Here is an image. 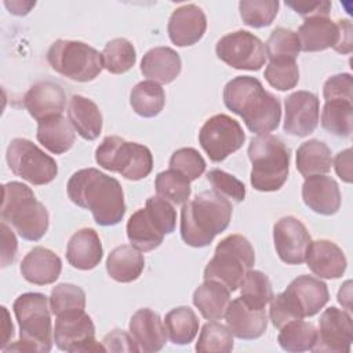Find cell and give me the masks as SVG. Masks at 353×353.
<instances>
[{
    "label": "cell",
    "mask_w": 353,
    "mask_h": 353,
    "mask_svg": "<svg viewBox=\"0 0 353 353\" xmlns=\"http://www.w3.org/2000/svg\"><path fill=\"white\" fill-rule=\"evenodd\" d=\"M223 103L243 119L251 132L262 135L279 127L280 101L268 92L255 77L237 76L232 79L223 88Z\"/></svg>",
    "instance_id": "2"
},
{
    "label": "cell",
    "mask_w": 353,
    "mask_h": 353,
    "mask_svg": "<svg viewBox=\"0 0 353 353\" xmlns=\"http://www.w3.org/2000/svg\"><path fill=\"white\" fill-rule=\"evenodd\" d=\"M170 168L178 171L192 182L203 175L205 171V161L196 149L181 148L172 153Z\"/></svg>",
    "instance_id": "46"
},
{
    "label": "cell",
    "mask_w": 353,
    "mask_h": 353,
    "mask_svg": "<svg viewBox=\"0 0 353 353\" xmlns=\"http://www.w3.org/2000/svg\"><path fill=\"white\" fill-rule=\"evenodd\" d=\"M102 243L94 229L83 228L69 240L66 248L68 262L79 270H91L102 259Z\"/></svg>",
    "instance_id": "26"
},
{
    "label": "cell",
    "mask_w": 353,
    "mask_h": 353,
    "mask_svg": "<svg viewBox=\"0 0 353 353\" xmlns=\"http://www.w3.org/2000/svg\"><path fill=\"white\" fill-rule=\"evenodd\" d=\"M243 22L251 28H265L272 25L279 11L277 0H241L239 3Z\"/></svg>",
    "instance_id": "43"
},
{
    "label": "cell",
    "mask_w": 353,
    "mask_h": 353,
    "mask_svg": "<svg viewBox=\"0 0 353 353\" xmlns=\"http://www.w3.org/2000/svg\"><path fill=\"white\" fill-rule=\"evenodd\" d=\"M321 125L325 131L347 138L353 130V102L328 101L321 112Z\"/></svg>",
    "instance_id": "37"
},
{
    "label": "cell",
    "mask_w": 353,
    "mask_h": 353,
    "mask_svg": "<svg viewBox=\"0 0 353 353\" xmlns=\"http://www.w3.org/2000/svg\"><path fill=\"white\" fill-rule=\"evenodd\" d=\"M207 18L196 4H185L174 10L168 21V36L178 47L196 44L205 33Z\"/></svg>",
    "instance_id": "18"
},
{
    "label": "cell",
    "mask_w": 353,
    "mask_h": 353,
    "mask_svg": "<svg viewBox=\"0 0 353 353\" xmlns=\"http://www.w3.org/2000/svg\"><path fill=\"white\" fill-rule=\"evenodd\" d=\"M85 292L69 283H61L55 285L50 295V309L52 314L59 316L70 310H84Z\"/></svg>",
    "instance_id": "44"
},
{
    "label": "cell",
    "mask_w": 353,
    "mask_h": 353,
    "mask_svg": "<svg viewBox=\"0 0 353 353\" xmlns=\"http://www.w3.org/2000/svg\"><path fill=\"white\" fill-rule=\"evenodd\" d=\"M103 68L113 74H123L128 72L137 61L134 46L124 37H117L106 43L102 51Z\"/></svg>",
    "instance_id": "39"
},
{
    "label": "cell",
    "mask_w": 353,
    "mask_h": 353,
    "mask_svg": "<svg viewBox=\"0 0 353 353\" xmlns=\"http://www.w3.org/2000/svg\"><path fill=\"white\" fill-rule=\"evenodd\" d=\"M331 149L319 139H309L296 150V170L305 176L324 175L331 170Z\"/></svg>",
    "instance_id": "33"
},
{
    "label": "cell",
    "mask_w": 353,
    "mask_h": 353,
    "mask_svg": "<svg viewBox=\"0 0 353 353\" xmlns=\"http://www.w3.org/2000/svg\"><path fill=\"white\" fill-rule=\"evenodd\" d=\"M248 157L252 164L250 181L255 190L276 192L288 178L290 149L272 134H262L251 139Z\"/></svg>",
    "instance_id": "7"
},
{
    "label": "cell",
    "mask_w": 353,
    "mask_h": 353,
    "mask_svg": "<svg viewBox=\"0 0 353 353\" xmlns=\"http://www.w3.org/2000/svg\"><path fill=\"white\" fill-rule=\"evenodd\" d=\"M130 103L137 114L150 119L163 110L165 103V92L159 83L145 80L138 83L131 90Z\"/></svg>",
    "instance_id": "35"
},
{
    "label": "cell",
    "mask_w": 353,
    "mask_h": 353,
    "mask_svg": "<svg viewBox=\"0 0 353 353\" xmlns=\"http://www.w3.org/2000/svg\"><path fill=\"white\" fill-rule=\"evenodd\" d=\"M36 137L48 152L62 154L73 146L76 132L70 121L62 114H58L39 121Z\"/></svg>",
    "instance_id": "30"
},
{
    "label": "cell",
    "mask_w": 353,
    "mask_h": 353,
    "mask_svg": "<svg viewBox=\"0 0 353 353\" xmlns=\"http://www.w3.org/2000/svg\"><path fill=\"white\" fill-rule=\"evenodd\" d=\"M317 341V328L314 324L301 320H292L280 328L277 342L283 350L299 353L312 350Z\"/></svg>",
    "instance_id": "36"
},
{
    "label": "cell",
    "mask_w": 353,
    "mask_h": 353,
    "mask_svg": "<svg viewBox=\"0 0 353 353\" xmlns=\"http://www.w3.org/2000/svg\"><path fill=\"white\" fill-rule=\"evenodd\" d=\"M154 188L160 197L176 205H183L192 193L190 181L171 168L157 174Z\"/></svg>",
    "instance_id": "40"
},
{
    "label": "cell",
    "mask_w": 353,
    "mask_h": 353,
    "mask_svg": "<svg viewBox=\"0 0 353 353\" xmlns=\"http://www.w3.org/2000/svg\"><path fill=\"white\" fill-rule=\"evenodd\" d=\"M105 352H139L131 334L114 330L102 339Z\"/></svg>",
    "instance_id": "50"
},
{
    "label": "cell",
    "mask_w": 353,
    "mask_h": 353,
    "mask_svg": "<svg viewBox=\"0 0 353 353\" xmlns=\"http://www.w3.org/2000/svg\"><path fill=\"white\" fill-rule=\"evenodd\" d=\"M339 25V40L334 48L339 54H350L353 50V29L349 19L336 21Z\"/></svg>",
    "instance_id": "53"
},
{
    "label": "cell",
    "mask_w": 353,
    "mask_h": 353,
    "mask_svg": "<svg viewBox=\"0 0 353 353\" xmlns=\"http://www.w3.org/2000/svg\"><path fill=\"white\" fill-rule=\"evenodd\" d=\"M239 288L243 301L254 309H265L274 296L269 277L261 270L250 269Z\"/></svg>",
    "instance_id": "38"
},
{
    "label": "cell",
    "mask_w": 353,
    "mask_h": 353,
    "mask_svg": "<svg viewBox=\"0 0 353 353\" xmlns=\"http://www.w3.org/2000/svg\"><path fill=\"white\" fill-rule=\"evenodd\" d=\"M61 270V258L46 247L32 248L21 262V274L26 281L36 285L55 283Z\"/></svg>",
    "instance_id": "24"
},
{
    "label": "cell",
    "mask_w": 353,
    "mask_h": 353,
    "mask_svg": "<svg viewBox=\"0 0 353 353\" xmlns=\"http://www.w3.org/2000/svg\"><path fill=\"white\" fill-rule=\"evenodd\" d=\"M254 263L255 252L251 243L241 234H230L218 243L212 259L204 269V280L218 281L233 292Z\"/></svg>",
    "instance_id": "8"
},
{
    "label": "cell",
    "mask_w": 353,
    "mask_h": 353,
    "mask_svg": "<svg viewBox=\"0 0 353 353\" xmlns=\"http://www.w3.org/2000/svg\"><path fill=\"white\" fill-rule=\"evenodd\" d=\"M330 299L327 284L317 277L301 274L270 301L269 316L276 328L292 320L314 316Z\"/></svg>",
    "instance_id": "5"
},
{
    "label": "cell",
    "mask_w": 353,
    "mask_h": 353,
    "mask_svg": "<svg viewBox=\"0 0 353 353\" xmlns=\"http://www.w3.org/2000/svg\"><path fill=\"white\" fill-rule=\"evenodd\" d=\"M179 54L170 47H154L141 61V72L145 77L160 84L174 81L181 73Z\"/></svg>",
    "instance_id": "27"
},
{
    "label": "cell",
    "mask_w": 353,
    "mask_h": 353,
    "mask_svg": "<svg viewBox=\"0 0 353 353\" xmlns=\"http://www.w3.org/2000/svg\"><path fill=\"white\" fill-rule=\"evenodd\" d=\"M128 328L131 336L138 345L139 352H159L167 342V331L164 323L152 309L142 307L137 310L130 320Z\"/></svg>",
    "instance_id": "21"
},
{
    "label": "cell",
    "mask_w": 353,
    "mask_h": 353,
    "mask_svg": "<svg viewBox=\"0 0 353 353\" xmlns=\"http://www.w3.org/2000/svg\"><path fill=\"white\" fill-rule=\"evenodd\" d=\"M148 211L152 216L159 222L163 232L170 234L175 230L176 226V211L174 210L172 204L160 196H153L146 200Z\"/></svg>",
    "instance_id": "48"
},
{
    "label": "cell",
    "mask_w": 353,
    "mask_h": 353,
    "mask_svg": "<svg viewBox=\"0 0 353 353\" xmlns=\"http://www.w3.org/2000/svg\"><path fill=\"white\" fill-rule=\"evenodd\" d=\"M50 66L63 77L87 83L103 69L102 54L91 46L76 40H57L47 51Z\"/></svg>",
    "instance_id": "10"
},
{
    "label": "cell",
    "mask_w": 353,
    "mask_h": 353,
    "mask_svg": "<svg viewBox=\"0 0 353 353\" xmlns=\"http://www.w3.org/2000/svg\"><path fill=\"white\" fill-rule=\"evenodd\" d=\"M54 342L58 349L70 353L105 352L95 339V325L84 310H70L57 316Z\"/></svg>",
    "instance_id": "13"
},
{
    "label": "cell",
    "mask_w": 353,
    "mask_h": 353,
    "mask_svg": "<svg viewBox=\"0 0 353 353\" xmlns=\"http://www.w3.org/2000/svg\"><path fill=\"white\" fill-rule=\"evenodd\" d=\"M23 106L34 120L41 121L62 114L66 106V94L54 81H39L25 94Z\"/></svg>",
    "instance_id": "19"
},
{
    "label": "cell",
    "mask_w": 353,
    "mask_h": 353,
    "mask_svg": "<svg viewBox=\"0 0 353 353\" xmlns=\"http://www.w3.org/2000/svg\"><path fill=\"white\" fill-rule=\"evenodd\" d=\"M226 324L230 332L244 341L256 339L263 335L268 327L265 309H254L248 306L243 298L233 299L225 313Z\"/></svg>",
    "instance_id": "20"
},
{
    "label": "cell",
    "mask_w": 353,
    "mask_h": 353,
    "mask_svg": "<svg viewBox=\"0 0 353 353\" xmlns=\"http://www.w3.org/2000/svg\"><path fill=\"white\" fill-rule=\"evenodd\" d=\"M207 179L212 185V190L233 203H241L245 199V186L236 176L214 168L207 172Z\"/></svg>",
    "instance_id": "47"
},
{
    "label": "cell",
    "mask_w": 353,
    "mask_h": 353,
    "mask_svg": "<svg viewBox=\"0 0 353 353\" xmlns=\"http://www.w3.org/2000/svg\"><path fill=\"white\" fill-rule=\"evenodd\" d=\"M353 342L352 316L335 306L323 312L319 320L317 341L312 352L347 353Z\"/></svg>",
    "instance_id": "15"
},
{
    "label": "cell",
    "mask_w": 353,
    "mask_h": 353,
    "mask_svg": "<svg viewBox=\"0 0 353 353\" xmlns=\"http://www.w3.org/2000/svg\"><path fill=\"white\" fill-rule=\"evenodd\" d=\"M232 203L215 190H204L181 210V236L190 247H207L230 223Z\"/></svg>",
    "instance_id": "3"
},
{
    "label": "cell",
    "mask_w": 353,
    "mask_h": 353,
    "mask_svg": "<svg viewBox=\"0 0 353 353\" xmlns=\"http://www.w3.org/2000/svg\"><path fill=\"white\" fill-rule=\"evenodd\" d=\"M323 97L328 101L353 102V77L350 73H339L331 76L323 87Z\"/></svg>",
    "instance_id": "49"
},
{
    "label": "cell",
    "mask_w": 353,
    "mask_h": 353,
    "mask_svg": "<svg viewBox=\"0 0 353 353\" xmlns=\"http://www.w3.org/2000/svg\"><path fill=\"white\" fill-rule=\"evenodd\" d=\"M0 216L1 222L10 223L22 239L29 241L40 240L48 230L47 208L22 182L12 181L3 185Z\"/></svg>",
    "instance_id": "6"
},
{
    "label": "cell",
    "mask_w": 353,
    "mask_h": 353,
    "mask_svg": "<svg viewBox=\"0 0 353 353\" xmlns=\"http://www.w3.org/2000/svg\"><path fill=\"white\" fill-rule=\"evenodd\" d=\"M145 268V258L139 250L132 245L116 247L106 259L108 274L119 283H131L137 280Z\"/></svg>",
    "instance_id": "31"
},
{
    "label": "cell",
    "mask_w": 353,
    "mask_h": 353,
    "mask_svg": "<svg viewBox=\"0 0 353 353\" xmlns=\"http://www.w3.org/2000/svg\"><path fill=\"white\" fill-rule=\"evenodd\" d=\"M167 336L175 345L190 343L199 331V319L189 306H178L164 317Z\"/></svg>",
    "instance_id": "34"
},
{
    "label": "cell",
    "mask_w": 353,
    "mask_h": 353,
    "mask_svg": "<svg viewBox=\"0 0 353 353\" xmlns=\"http://www.w3.org/2000/svg\"><path fill=\"white\" fill-rule=\"evenodd\" d=\"M284 131L295 137H307L319 125L320 102L310 91H295L284 101Z\"/></svg>",
    "instance_id": "17"
},
{
    "label": "cell",
    "mask_w": 353,
    "mask_h": 353,
    "mask_svg": "<svg viewBox=\"0 0 353 353\" xmlns=\"http://www.w3.org/2000/svg\"><path fill=\"white\" fill-rule=\"evenodd\" d=\"M6 159L10 170L17 176L32 185H47L58 174L55 160L25 138H15L10 142Z\"/></svg>",
    "instance_id": "11"
},
{
    "label": "cell",
    "mask_w": 353,
    "mask_h": 353,
    "mask_svg": "<svg viewBox=\"0 0 353 353\" xmlns=\"http://www.w3.org/2000/svg\"><path fill=\"white\" fill-rule=\"evenodd\" d=\"M97 163L125 179L139 181L146 178L153 168L150 150L137 142H128L120 137H106L95 150Z\"/></svg>",
    "instance_id": "9"
},
{
    "label": "cell",
    "mask_w": 353,
    "mask_h": 353,
    "mask_svg": "<svg viewBox=\"0 0 353 353\" xmlns=\"http://www.w3.org/2000/svg\"><path fill=\"white\" fill-rule=\"evenodd\" d=\"M296 34L301 50L305 52L323 51L330 47L335 48L339 40V25L328 17L306 18Z\"/></svg>",
    "instance_id": "25"
},
{
    "label": "cell",
    "mask_w": 353,
    "mask_h": 353,
    "mask_svg": "<svg viewBox=\"0 0 353 353\" xmlns=\"http://www.w3.org/2000/svg\"><path fill=\"white\" fill-rule=\"evenodd\" d=\"M266 81L279 91L294 88L299 81V68L295 59H273L265 69Z\"/></svg>",
    "instance_id": "45"
},
{
    "label": "cell",
    "mask_w": 353,
    "mask_h": 353,
    "mask_svg": "<svg viewBox=\"0 0 353 353\" xmlns=\"http://www.w3.org/2000/svg\"><path fill=\"white\" fill-rule=\"evenodd\" d=\"M233 349V334L218 321L205 323L200 331L196 350L200 353H229Z\"/></svg>",
    "instance_id": "41"
},
{
    "label": "cell",
    "mask_w": 353,
    "mask_h": 353,
    "mask_svg": "<svg viewBox=\"0 0 353 353\" xmlns=\"http://www.w3.org/2000/svg\"><path fill=\"white\" fill-rule=\"evenodd\" d=\"M230 303V291L221 283L204 280L193 292V305L207 320H219Z\"/></svg>",
    "instance_id": "32"
},
{
    "label": "cell",
    "mask_w": 353,
    "mask_h": 353,
    "mask_svg": "<svg viewBox=\"0 0 353 353\" xmlns=\"http://www.w3.org/2000/svg\"><path fill=\"white\" fill-rule=\"evenodd\" d=\"M48 298L40 292L19 295L12 305L19 325V341L6 346L3 352H40L47 353L52 347L54 330Z\"/></svg>",
    "instance_id": "4"
},
{
    "label": "cell",
    "mask_w": 353,
    "mask_h": 353,
    "mask_svg": "<svg viewBox=\"0 0 353 353\" xmlns=\"http://www.w3.org/2000/svg\"><path fill=\"white\" fill-rule=\"evenodd\" d=\"M18 243L12 230L6 222H1V266L6 268L15 261Z\"/></svg>",
    "instance_id": "52"
},
{
    "label": "cell",
    "mask_w": 353,
    "mask_h": 353,
    "mask_svg": "<svg viewBox=\"0 0 353 353\" xmlns=\"http://www.w3.org/2000/svg\"><path fill=\"white\" fill-rule=\"evenodd\" d=\"M244 141L245 134L241 125L228 114L210 117L199 132V142L214 163L223 161L229 154L239 150Z\"/></svg>",
    "instance_id": "12"
},
{
    "label": "cell",
    "mask_w": 353,
    "mask_h": 353,
    "mask_svg": "<svg viewBox=\"0 0 353 353\" xmlns=\"http://www.w3.org/2000/svg\"><path fill=\"white\" fill-rule=\"evenodd\" d=\"M68 196L79 207L90 210L101 226L117 225L125 214L120 182L97 168H83L68 181Z\"/></svg>",
    "instance_id": "1"
},
{
    "label": "cell",
    "mask_w": 353,
    "mask_h": 353,
    "mask_svg": "<svg viewBox=\"0 0 353 353\" xmlns=\"http://www.w3.org/2000/svg\"><path fill=\"white\" fill-rule=\"evenodd\" d=\"M164 236L165 233L146 207L135 211L127 222V237L131 245L141 252L157 248L163 243Z\"/></svg>",
    "instance_id": "28"
},
{
    "label": "cell",
    "mask_w": 353,
    "mask_h": 353,
    "mask_svg": "<svg viewBox=\"0 0 353 353\" xmlns=\"http://www.w3.org/2000/svg\"><path fill=\"white\" fill-rule=\"evenodd\" d=\"M1 310L4 313V320H3V335H1V343H0V349L3 350L7 343H10V339L14 336V325L10 321V316L8 312L4 306H1Z\"/></svg>",
    "instance_id": "55"
},
{
    "label": "cell",
    "mask_w": 353,
    "mask_h": 353,
    "mask_svg": "<svg viewBox=\"0 0 353 353\" xmlns=\"http://www.w3.org/2000/svg\"><path fill=\"white\" fill-rule=\"evenodd\" d=\"M4 4L14 15H26L30 11V8L34 7V3L32 1H6Z\"/></svg>",
    "instance_id": "56"
},
{
    "label": "cell",
    "mask_w": 353,
    "mask_h": 353,
    "mask_svg": "<svg viewBox=\"0 0 353 353\" xmlns=\"http://www.w3.org/2000/svg\"><path fill=\"white\" fill-rule=\"evenodd\" d=\"M274 248L279 258L287 265L305 262L307 248L312 243L306 226L295 216H283L273 226Z\"/></svg>",
    "instance_id": "16"
},
{
    "label": "cell",
    "mask_w": 353,
    "mask_h": 353,
    "mask_svg": "<svg viewBox=\"0 0 353 353\" xmlns=\"http://www.w3.org/2000/svg\"><path fill=\"white\" fill-rule=\"evenodd\" d=\"M266 57L273 59H295L299 55L301 44L296 32L285 28H276L266 44H265Z\"/></svg>",
    "instance_id": "42"
},
{
    "label": "cell",
    "mask_w": 353,
    "mask_h": 353,
    "mask_svg": "<svg viewBox=\"0 0 353 353\" xmlns=\"http://www.w3.org/2000/svg\"><path fill=\"white\" fill-rule=\"evenodd\" d=\"M305 262L320 279H339L347 265L343 251L334 241L324 239L310 243Z\"/></svg>",
    "instance_id": "22"
},
{
    "label": "cell",
    "mask_w": 353,
    "mask_h": 353,
    "mask_svg": "<svg viewBox=\"0 0 353 353\" xmlns=\"http://www.w3.org/2000/svg\"><path fill=\"white\" fill-rule=\"evenodd\" d=\"M68 117L77 134L87 139L94 141L102 131V114L97 103L83 95H73L69 102Z\"/></svg>",
    "instance_id": "29"
},
{
    "label": "cell",
    "mask_w": 353,
    "mask_h": 353,
    "mask_svg": "<svg viewBox=\"0 0 353 353\" xmlns=\"http://www.w3.org/2000/svg\"><path fill=\"white\" fill-rule=\"evenodd\" d=\"M285 4L305 19L313 17H328L331 11L330 1H285Z\"/></svg>",
    "instance_id": "51"
},
{
    "label": "cell",
    "mask_w": 353,
    "mask_h": 353,
    "mask_svg": "<svg viewBox=\"0 0 353 353\" xmlns=\"http://www.w3.org/2000/svg\"><path fill=\"white\" fill-rule=\"evenodd\" d=\"M303 203L314 212L334 215L341 207V190L336 181L327 175H313L302 185Z\"/></svg>",
    "instance_id": "23"
},
{
    "label": "cell",
    "mask_w": 353,
    "mask_h": 353,
    "mask_svg": "<svg viewBox=\"0 0 353 353\" xmlns=\"http://www.w3.org/2000/svg\"><path fill=\"white\" fill-rule=\"evenodd\" d=\"M334 167L338 174V176L346 182H352V149L347 148L342 152H339L334 159Z\"/></svg>",
    "instance_id": "54"
},
{
    "label": "cell",
    "mask_w": 353,
    "mask_h": 353,
    "mask_svg": "<svg viewBox=\"0 0 353 353\" xmlns=\"http://www.w3.org/2000/svg\"><path fill=\"white\" fill-rule=\"evenodd\" d=\"M215 52L222 62L239 70H259L266 61L265 44L247 30H236L221 37Z\"/></svg>",
    "instance_id": "14"
},
{
    "label": "cell",
    "mask_w": 353,
    "mask_h": 353,
    "mask_svg": "<svg viewBox=\"0 0 353 353\" xmlns=\"http://www.w3.org/2000/svg\"><path fill=\"white\" fill-rule=\"evenodd\" d=\"M350 285H352V281L347 280L339 290L338 292V302L347 310H352V291H350Z\"/></svg>",
    "instance_id": "57"
}]
</instances>
